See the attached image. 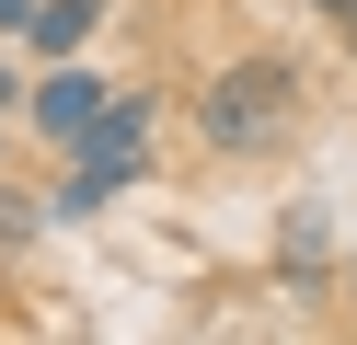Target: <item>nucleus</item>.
Masks as SVG:
<instances>
[{"mask_svg":"<svg viewBox=\"0 0 357 345\" xmlns=\"http://www.w3.org/2000/svg\"><path fill=\"white\" fill-rule=\"evenodd\" d=\"M288 115H300V69L288 58H231L208 92H196V138H208L219 161H254L288 138Z\"/></svg>","mask_w":357,"mask_h":345,"instance_id":"obj_1","label":"nucleus"},{"mask_svg":"<svg viewBox=\"0 0 357 345\" xmlns=\"http://www.w3.org/2000/svg\"><path fill=\"white\" fill-rule=\"evenodd\" d=\"M104 104H116V92H104V81H93V69H58V81H47V92H35V104H24V115H35V138H47V150H81V138H93V127H104Z\"/></svg>","mask_w":357,"mask_h":345,"instance_id":"obj_2","label":"nucleus"},{"mask_svg":"<svg viewBox=\"0 0 357 345\" xmlns=\"http://www.w3.org/2000/svg\"><path fill=\"white\" fill-rule=\"evenodd\" d=\"M35 219H47V207H35V196H12V184H0V253H12V242H35Z\"/></svg>","mask_w":357,"mask_h":345,"instance_id":"obj_5","label":"nucleus"},{"mask_svg":"<svg viewBox=\"0 0 357 345\" xmlns=\"http://www.w3.org/2000/svg\"><path fill=\"white\" fill-rule=\"evenodd\" d=\"M0 23H35V0H0Z\"/></svg>","mask_w":357,"mask_h":345,"instance_id":"obj_7","label":"nucleus"},{"mask_svg":"<svg viewBox=\"0 0 357 345\" xmlns=\"http://www.w3.org/2000/svg\"><path fill=\"white\" fill-rule=\"evenodd\" d=\"M0 115H12V69H0Z\"/></svg>","mask_w":357,"mask_h":345,"instance_id":"obj_8","label":"nucleus"},{"mask_svg":"<svg viewBox=\"0 0 357 345\" xmlns=\"http://www.w3.org/2000/svg\"><path fill=\"white\" fill-rule=\"evenodd\" d=\"M311 12H323V23H334V35H357V0H311Z\"/></svg>","mask_w":357,"mask_h":345,"instance_id":"obj_6","label":"nucleus"},{"mask_svg":"<svg viewBox=\"0 0 357 345\" xmlns=\"http://www.w3.org/2000/svg\"><path fill=\"white\" fill-rule=\"evenodd\" d=\"M139 173H116V161H70V184L47 196V219H93V207H116Z\"/></svg>","mask_w":357,"mask_h":345,"instance_id":"obj_4","label":"nucleus"},{"mask_svg":"<svg viewBox=\"0 0 357 345\" xmlns=\"http://www.w3.org/2000/svg\"><path fill=\"white\" fill-rule=\"evenodd\" d=\"M93 23H104V0H35V23H24V46H35V58H70V46L93 35Z\"/></svg>","mask_w":357,"mask_h":345,"instance_id":"obj_3","label":"nucleus"}]
</instances>
